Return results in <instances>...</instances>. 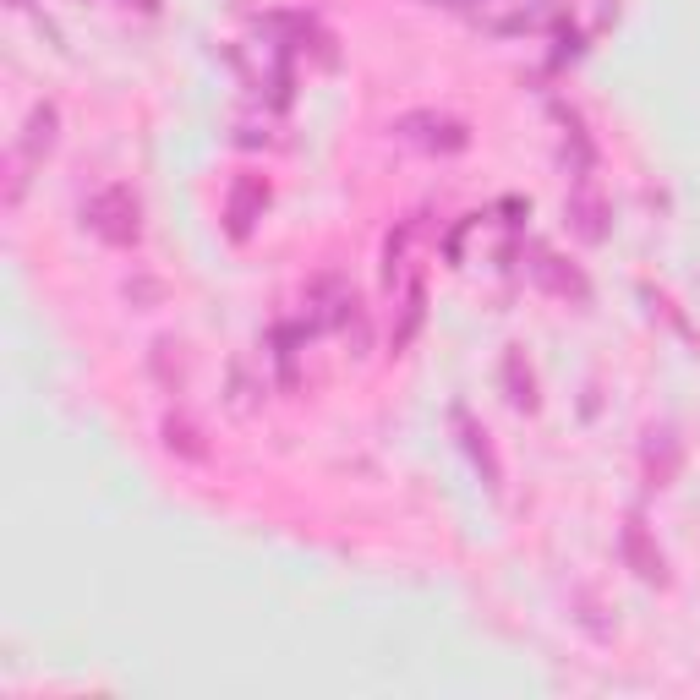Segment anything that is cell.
Masks as SVG:
<instances>
[{"label":"cell","mask_w":700,"mask_h":700,"mask_svg":"<svg viewBox=\"0 0 700 700\" xmlns=\"http://www.w3.org/2000/svg\"><path fill=\"white\" fill-rule=\"evenodd\" d=\"M83 219H88L93 236L115 241V247L137 241V197L126 192V186H104V192H93L83 203Z\"/></svg>","instance_id":"obj_1"},{"label":"cell","mask_w":700,"mask_h":700,"mask_svg":"<svg viewBox=\"0 0 700 700\" xmlns=\"http://www.w3.org/2000/svg\"><path fill=\"white\" fill-rule=\"evenodd\" d=\"M405 137H416L422 148H460L465 132L454 121H438V115H411L405 121Z\"/></svg>","instance_id":"obj_2"},{"label":"cell","mask_w":700,"mask_h":700,"mask_svg":"<svg viewBox=\"0 0 700 700\" xmlns=\"http://www.w3.org/2000/svg\"><path fill=\"white\" fill-rule=\"evenodd\" d=\"M624 558L635 564V575H640V580H662V553L646 542L640 520H629V525H624Z\"/></svg>","instance_id":"obj_3"},{"label":"cell","mask_w":700,"mask_h":700,"mask_svg":"<svg viewBox=\"0 0 700 700\" xmlns=\"http://www.w3.org/2000/svg\"><path fill=\"white\" fill-rule=\"evenodd\" d=\"M50 143H55V110H33V121H28V137L17 143V154H11V159L33 165L39 154H50Z\"/></svg>","instance_id":"obj_4"},{"label":"cell","mask_w":700,"mask_h":700,"mask_svg":"<svg viewBox=\"0 0 700 700\" xmlns=\"http://www.w3.org/2000/svg\"><path fill=\"white\" fill-rule=\"evenodd\" d=\"M531 274L542 279V285H553L558 296H586V285H580V274H575V268H564L558 258H547V252H536Z\"/></svg>","instance_id":"obj_5"},{"label":"cell","mask_w":700,"mask_h":700,"mask_svg":"<svg viewBox=\"0 0 700 700\" xmlns=\"http://www.w3.org/2000/svg\"><path fill=\"white\" fill-rule=\"evenodd\" d=\"M454 422H460V433H465V449H471V460L482 465L487 487H498V460H493V449H487V443H482V433H476V427L465 422V411H454Z\"/></svg>","instance_id":"obj_6"},{"label":"cell","mask_w":700,"mask_h":700,"mask_svg":"<svg viewBox=\"0 0 700 700\" xmlns=\"http://www.w3.org/2000/svg\"><path fill=\"white\" fill-rule=\"evenodd\" d=\"M504 378H509V400L531 411V405H536V383H531V367H525L520 356H509V361H504Z\"/></svg>","instance_id":"obj_7"},{"label":"cell","mask_w":700,"mask_h":700,"mask_svg":"<svg viewBox=\"0 0 700 700\" xmlns=\"http://www.w3.org/2000/svg\"><path fill=\"white\" fill-rule=\"evenodd\" d=\"M252 208H263V186H236V197H230V230L236 236H247Z\"/></svg>","instance_id":"obj_8"},{"label":"cell","mask_w":700,"mask_h":700,"mask_svg":"<svg viewBox=\"0 0 700 700\" xmlns=\"http://www.w3.org/2000/svg\"><path fill=\"white\" fill-rule=\"evenodd\" d=\"M575 225H580V236H591V241L602 236V208L591 203V197H580V203H575Z\"/></svg>","instance_id":"obj_9"}]
</instances>
